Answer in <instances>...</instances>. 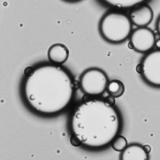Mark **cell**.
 Returning a JSON list of instances; mask_svg holds the SVG:
<instances>
[{
    "mask_svg": "<svg viewBox=\"0 0 160 160\" xmlns=\"http://www.w3.org/2000/svg\"><path fill=\"white\" fill-rule=\"evenodd\" d=\"M141 64L144 81L152 86L160 88V49L148 52Z\"/></svg>",
    "mask_w": 160,
    "mask_h": 160,
    "instance_id": "obj_5",
    "label": "cell"
},
{
    "mask_svg": "<svg viewBox=\"0 0 160 160\" xmlns=\"http://www.w3.org/2000/svg\"><path fill=\"white\" fill-rule=\"evenodd\" d=\"M66 1H68V2H76V1H78L79 0H65Z\"/></svg>",
    "mask_w": 160,
    "mask_h": 160,
    "instance_id": "obj_19",
    "label": "cell"
},
{
    "mask_svg": "<svg viewBox=\"0 0 160 160\" xmlns=\"http://www.w3.org/2000/svg\"><path fill=\"white\" fill-rule=\"evenodd\" d=\"M107 90L111 96L119 98L124 94L125 87L120 80L113 79L108 82Z\"/></svg>",
    "mask_w": 160,
    "mask_h": 160,
    "instance_id": "obj_11",
    "label": "cell"
},
{
    "mask_svg": "<svg viewBox=\"0 0 160 160\" xmlns=\"http://www.w3.org/2000/svg\"><path fill=\"white\" fill-rule=\"evenodd\" d=\"M144 149H145V150L148 152H149V151H150V147L149 146H148V145H146V146H144Z\"/></svg>",
    "mask_w": 160,
    "mask_h": 160,
    "instance_id": "obj_17",
    "label": "cell"
},
{
    "mask_svg": "<svg viewBox=\"0 0 160 160\" xmlns=\"http://www.w3.org/2000/svg\"><path fill=\"white\" fill-rule=\"evenodd\" d=\"M70 142H71V145L74 147H78L82 144L81 142H80V141L73 134H72L70 138Z\"/></svg>",
    "mask_w": 160,
    "mask_h": 160,
    "instance_id": "obj_13",
    "label": "cell"
},
{
    "mask_svg": "<svg viewBox=\"0 0 160 160\" xmlns=\"http://www.w3.org/2000/svg\"><path fill=\"white\" fill-rule=\"evenodd\" d=\"M121 128L119 115L111 102L92 99L79 104L70 118V129L82 145L99 148L111 143Z\"/></svg>",
    "mask_w": 160,
    "mask_h": 160,
    "instance_id": "obj_2",
    "label": "cell"
},
{
    "mask_svg": "<svg viewBox=\"0 0 160 160\" xmlns=\"http://www.w3.org/2000/svg\"><path fill=\"white\" fill-rule=\"evenodd\" d=\"M148 152L144 146L138 144L128 146L121 153L122 160H146L148 159Z\"/></svg>",
    "mask_w": 160,
    "mask_h": 160,
    "instance_id": "obj_9",
    "label": "cell"
},
{
    "mask_svg": "<svg viewBox=\"0 0 160 160\" xmlns=\"http://www.w3.org/2000/svg\"><path fill=\"white\" fill-rule=\"evenodd\" d=\"M108 4L120 8V9H128L134 8L139 4H142L146 0H102Z\"/></svg>",
    "mask_w": 160,
    "mask_h": 160,
    "instance_id": "obj_10",
    "label": "cell"
},
{
    "mask_svg": "<svg viewBox=\"0 0 160 160\" xmlns=\"http://www.w3.org/2000/svg\"><path fill=\"white\" fill-rule=\"evenodd\" d=\"M99 30L102 36L111 42H121L131 34L132 22L126 14L119 12H110L101 19Z\"/></svg>",
    "mask_w": 160,
    "mask_h": 160,
    "instance_id": "obj_3",
    "label": "cell"
},
{
    "mask_svg": "<svg viewBox=\"0 0 160 160\" xmlns=\"http://www.w3.org/2000/svg\"><path fill=\"white\" fill-rule=\"evenodd\" d=\"M136 71L139 74H142V64H139L136 66Z\"/></svg>",
    "mask_w": 160,
    "mask_h": 160,
    "instance_id": "obj_15",
    "label": "cell"
},
{
    "mask_svg": "<svg viewBox=\"0 0 160 160\" xmlns=\"http://www.w3.org/2000/svg\"><path fill=\"white\" fill-rule=\"evenodd\" d=\"M27 103L36 112L54 114L63 111L74 94L71 77L62 67L44 64L27 77L23 88Z\"/></svg>",
    "mask_w": 160,
    "mask_h": 160,
    "instance_id": "obj_1",
    "label": "cell"
},
{
    "mask_svg": "<svg viewBox=\"0 0 160 160\" xmlns=\"http://www.w3.org/2000/svg\"><path fill=\"white\" fill-rule=\"evenodd\" d=\"M34 71V69L31 66H28L26 67L24 70V74L26 75L27 77L31 76Z\"/></svg>",
    "mask_w": 160,
    "mask_h": 160,
    "instance_id": "obj_14",
    "label": "cell"
},
{
    "mask_svg": "<svg viewBox=\"0 0 160 160\" xmlns=\"http://www.w3.org/2000/svg\"><path fill=\"white\" fill-rule=\"evenodd\" d=\"M153 15V11L149 5L141 4L131 11L129 18L134 25L139 28L146 27L151 22Z\"/></svg>",
    "mask_w": 160,
    "mask_h": 160,
    "instance_id": "obj_7",
    "label": "cell"
},
{
    "mask_svg": "<svg viewBox=\"0 0 160 160\" xmlns=\"http://www.w3.org/2000/svg\"><path fill=\"white\" fill-rule=\"evenodd\" d=\"M127 146V139L122 136H116L111 142L112 148L116 151H122Z\"/></svg>",
    "mask_w": 160,
    "mask_h": 160,
    "instance_id": "obj_12",
    "label": "cell"
},
{
    "mask_svg": "<svg viewBox=\"0 0 160 160\" xmlns=\"http://www.w3.org/2000/svg\"><path fill=\"white\" fill-rule=\"evenodd\" d=\"M108 78L106 73L99 68H90L85 71L80 78V86L87 94L98 96L107 89Z\"/></svg>",
    "mask_w": 160,
    "mask_h": 160,
    "instance_id": "obj_4",
    "label": "cell"
},
{
    "mask_svg": "<svg viewBox=\"0 0 160 160\" xmlns=\"http://www.w3.org/2000/svg\"><path fill=\"white\" fill-rule=\"evenodd\" d=\"M69 54L68 48L61 43L52 44L48 51V59L56 64H61L65 62L68 59Z\"/></svg>",
    "mask_w": 160,
    "mask_h": 160,
    "instance_id": "obj_8",
    "label": "cell"
},
{
    "mask_svg": "<svg viewBox=\"0 0 160 160\" xmlns=\"http://www.w3.org/2000/svg\"><path fill=\"white\" fill-rule=\"evenodd\" d=\"M156 28H157V30H158V32L159 33V34L160 35V16L157 21V22H156Z\"/></svg>",
    "mask_w": 160,
    "mask_h": 160,
    "instance_id": "obj_16",
    "label": "cell"
},
{
    "mask_svg": "<svg viewBox=\"0 0 160 160\" xmlns=\"http://www.w3.org/2000/svg\"><path fill=\"white\" fill-rule=\"evenodd\" d=\"M154 32L147 27H140L131 32L130 43L132 48L139 52L151 51L156 44Z\"/></svg>",
    "mask_w": 160,
    "mask_h": 160,
    "instance_id": "obj_6",
    "label": "cell"
},
{
    "mask_svg": "<svg viewBox=\"0 0 160 160\" xmlns=\"http://www.w3.org/2000/svg\"><path fill=\"white\" fill-rule=\"evenodd\" d=\"M156 45L158 49H160V39L156 42Z\"/></svg>",
    "mask_w": 160,
    "mask_h": 160,
    "instance_id": "obj_18",
    "label": "cell"
}]
</instances>
